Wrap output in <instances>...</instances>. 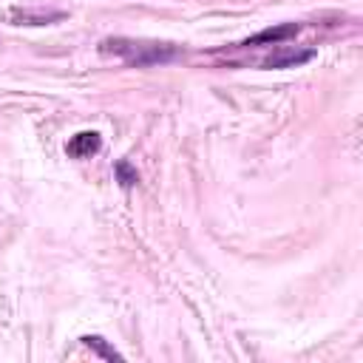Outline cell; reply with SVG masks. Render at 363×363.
Listing matches in <instances>:
<instances>
[{
  "instance_id": "obj_5",
  "label": "cell",
  "mask_w": 363,
  "mask_h": 363,
  "mask_svg": "<svg viewBox=\"0 0 363 363\" xmlns=\"http://www.w3.org/2000/svg\"><path fill=\"white\" fill-rule=\"evenodd\" d=\"M298 34V23H284V26H269L264 31H258L255 37L244 40L241 45H275V43H284L286 37H295Z\"/></svg>"
},
{
  "instance_id": "obj_2",
  "label": "cell",
  "mask_w": 363,
  "mask_h": 363,
  "mask_svg": "<svg viewBox=\"0 0 363 363\" xmlns=\"http://www.w3.org/2000/svg\"><path fill=\"white\" fill-rule=\"evenodd\" d=\"M65 11L60 9H31V6H11L6 11V20L11 26H48V23H57L62 20Z\"/></svg>"
},
{
  "instance_id": "obj_3",
  "label": "cell",
  "mask_w": 363,
  "mask_h": 363,
  "mask_svg": "<svg viewBox=\"0 0 363 363\" xmlns=\"http://www.w3.org/2000/svg\"><path fill=\"white\" fill-rule=\"evenodd\" d=\"M315 57V48H281L275 54H269L261 65L264 68H295L301 62H309Z\"/></svg>"
},
{
  "instance_id": "obj_6",
  "label": "cell",
  "mask_w": 363,
  "mask_h": 363,
  "mask_svg": "<svg viewBox=\"0 0 363 363\" xmlns=\"http://www.w3.org/2000/svg\"><path fill=\"white\" fill-rule=\"evenodd\" d=\"M82 343H85L88 349H94L99 357H105V360H125V357H122L113 346H108V343H105V337H99V335H85V337H82Z\"/></svg>"
},
{
  "instance_id": "obj_7",
  "label": "cell",
  "mask_w": 363,
  "mask_h": 363,
  "mask_svg": "<svg viewBox=\"0 0 363 363\" xmlns=\"http://www.w3.org/2000/svg\"><path fill=\"white\" fill-rule=\"evenodd\" d=\"M116 179H119L122 187H133V184L139 182V173H136L128 162H116Z\"/></svg>"
},
{
  "instance_id": "obj_1",
  "label": "cell",
  "mask_w": 363,
  "mask_h": 363,
  "mask_svg": "<svg viewBox=\"0 0 363 363\" xmlns=\"http://www.w3.org/2000/svg\"><path fill=\"white\" fill-rule=\"evenodd\" d=\"M102 54H116L130 65H156V62H167L176 57L173 45L164 43H142V40H128V37H108L99 43Z\"/></svg>"
},
{
  "instance_id": "obj_4",
  "label": "cell",
  "mask_w": 363,
  "mask_h": 363,
  "mask_svg": "<svg viewBox=\"0 0 363 363\" xmlns=\"http://www.w3.org/2000/svg\"><path fill=\"white\" fill-rule=\"evenodd\" d=\"M99 147H102V136H99L96 130H79V133H74V136L68 139V145H65L68 156H74V159H88V156H94Z\"/></svg>"
}]
</instances>
